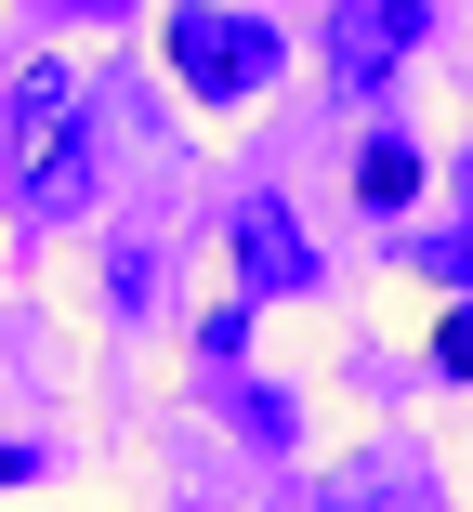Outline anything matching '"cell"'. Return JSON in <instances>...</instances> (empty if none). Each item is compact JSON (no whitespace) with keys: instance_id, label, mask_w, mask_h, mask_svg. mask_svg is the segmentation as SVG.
Masks as SVG:
<instances>
[{"instance_id":"6da1fadb","label":"cell","mask_w":473,"mask_h":512,"mask_svg":"<svg viewBox=\"0 0 473 512\" xmlns=\"http://www.w3.org/2000/svg\"><path fill=\"white\" fill-rule=\"evenodd\" d=\"M158 53H171V79L198 92V106H250V92L276 79V27H250V14H211V0H184V14L158 27Z\"/></svg>"},{"instance_id":"7a4b0ae2","label":"cell","mask_w":473,"mask_h":512,"mask_svg":"<svg viewBox=\"0 0 473 512\" xmlns=\"http://www.w3.org/2000/svg\"><path fill=\"white\" fill-rule=\"evenodd\" d=\"M14 132H27V211H79L92 197V132H79V79L66 66H27Z\"/></svg>"},{"instance_id":"3957f363","label":"cell","mask_w":473,"mask_h":512,"mask_svg":"<svg viewBox=\"0 0 473 512\" xmlns=\"http://www.w3.org/2000/svg\"><path fill=\"white\" fill-rule=\"evenodd\" d=\"M421 27H434V0H342V14H329V79L342 92H382L421 53Z\"/></svg>"},{"instance_id":"277c9868","label":"cell","mask_w":473,"mask_h":512,"mask_svg":"<svg viewBox=\"0 0 473 512\" xmlns=\"http://www.w3.org/2000/svg\"><path fill=\"white\" fill-rule=\"evenodd\" d=\"M237 263H250V289H303V276H316L303 224L276 211V197H250V211H237Z\"/></svg>"},{"instance_id":"5b68a950","label":"cell","mask_w":473,"mask_h":512,"mask_svg":"<svg viewBox=\"0 0 473 512\" xmlns=\"http://www.w3.org/2000/svg\"><path fill=\"white\" fill-rule=\"evenodd\" d=\"M355 184H368V211H408V184H421V158H408V145H368V171H355Z\"/></svg>"},{"instance_id":"8992f818","label":"cell","mask_w":473,"mask_h":512,"mask_svg":"<svg viewBox=\"0 0 473 512\" xmlns=\"http://www.w3.org/2000/svg\"><path fill=\"white\" fill-rule=\"evenodd\" d=\"M434 368H447V381H473V316H447V329H434Z\"/></svg>"},{"instance_id":"52a82bcc","label":"cell","mask_w":473,"mask_h":512,"mask_svg":"<svg viewBox=\"0 0 473 512\" xmlns=\"http://www.w3.org/2000/svg\"><path fill=\"white\" fill-rule=\"evenodd\" d=\"M14 473H27V447H0V486H14Z\"/></svg>"}]
</instances>
